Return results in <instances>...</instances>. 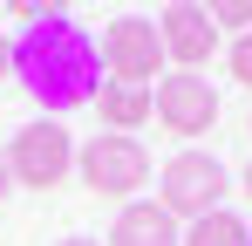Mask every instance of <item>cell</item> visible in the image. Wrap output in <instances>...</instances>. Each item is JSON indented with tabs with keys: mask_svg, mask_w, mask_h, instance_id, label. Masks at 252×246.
<instances>
[{
	"mask_svg": "<svg viewBox=\"0 0 252 246\" xmlns=\"http://www.w3.org/2000/svg\"><path fill=\"white\" fill-rule=\"evenodd\" d=\"M184 246H246V226H239L232 212H205V219L184 233Z\"/></svg>",
	"mask_w": 252,
	"mask_h": 246,
	"instance_id": "cell-10",
	"label": "cell"
},
{
	"mask_svg": "<svg viewBox=\"0 0 252 246\" xmlns=\"http://www.w3.org/2000/svg\"><path fill=\"white\" fill-rule=\"evenodd\" d=\"M7 76H14V41L0 35V82H7Z\"/></svg>",
	"mask_w": 252,
	"mask_h": 246,
	"instance_id": "cell-14",
	"label": "cell"
},
{
	"mask_svg": "<svg viewBox=\"0 0 252 246\" xmlns=\"http://www.w3.org/2000/svg\"><path fill=\"white\" fill-rule=\"evenodd\" d=\"M75 164H82L89 192H102V199H129V192L150 178V151H143L136 137H123V130H102V137H89L82 151H75Z\"/></svg>",
	"mask_w": 252,
	"mask_h": 246,
	"instance_id": "cell-2",
	"label": "cell"
},
{
	"mask_svg": "<svg viewBox=\"0 0 252 246\" xmlns=\"http://www.w3.org/2000/svg\"><path fill=\"white\" fill-rule=\"evenodd\" d=\"M62 246H95V240H62Z\"/></svg>",
	"mask_w": 252,
	"mask_h": 246,
	"instance_id": "cell-16",
	"label": "cell"
},
{
	"mask_svg": "<svg viewBox=\"0 0 252 246\" xmlns=\"http://www.w3.org/2000/svg\"><path fill=\"white\" fill-rule=\"evenodd\" d=\"M14 192V164H7V151H0V199Z\"/></svg>",
	"mask_w": 252,
	"mask_h": 246,
	"instance_id": "cell-15",
	"label": "cell"
},
{
	"mask_svg": "<svg viewBox=\"0 0 252 246\" xmlns=\"http://www.w3.org/2000/svg\"><path fill=\"white\" fill-rule=\"evenodd\" d=\"M7 164H14V185L48 192V185H62V178H68L75 144H68V130H62V123H48V117H41V123H21V130H14Z\"/></svg>",
	"mask_w": 252,
	"mask_h": 246,
	"instance_id": "cell-3",
	"label": "cell"
},
{
	"mask_svg": "<svg viewBox=\"0 0 252 246\" xmlns=\"http://www.w3.org/2000/svg\"><path fill=\"white\" fill-rule=\"evenodd\" d=\"M246 246H252V226H246Z\"/></svg>",
	"mask_w": 252,
	"mask_h": 246,
	"instance_id": "cell-18",
	"label": "cell"
},
{
	"mask_svg": "<svg viewBox=\"0 0 252 246\" xmlns=\"http://www.w3.org/2000/svg\"><path fill=\"white\" fill-rule=\"evenodd\" d=\"M14 76L34 89V103L75 110V103H95V89H102V48H95L68 14H48V21H28V28H21V41H14Z\"/></svg>",
	"mask_w": 252,
	"mask_h": 246,
	"instance_id": "cell-1",
	"label": "cell"
},
{
	"mask_svg": "<svg viewBox=\"0 0 252 246\" xmlns=\"http://www.w3.org/2000/svg\"><path fill=\"white\" fill-rule=\"evenodd\" d=\"M246 192H252V171H246Z\"/></svg>",
	"mask_w": 252,
	"mask_h": 246,
	"instance_id": "cell-17",
	"label": "cell"
},
{
	"mask_svg": "<svg viewBox=\"0 0 252 246\" xmlns=\"http://www.w3.org/2000/svg\"><path fill=\"white\" fill-rule=\"evenodd\" d=\"M232 76H239V82L252 89V28H246L239 41H232Z\"/></svg>",
	"mask_w": 252,
	"mask_h": 246,
	"instance_id": "cell-12",
	"label": "cell"
},
{
	"mask_svg": "<svg viewBox=\"0 0 252 246\" xmlns=\"http://www.w3.org/2000/svg\"><path fill=\"white\" fill-rule=\"evenodd\" d=\"M95 117L109 123V130H123L129 137V123H143L150 117V82H102V89H95Z\"/></svg>",
	"mask_w": 252,
	"mask_h": 246,
	"instance_id": "cell-9",
	"label": "cell"
},
{
	"mask_svg": "<svg viewBox=\"0 0 252 246\" xmlns=\"http://www.w3.org/2000/svg\"><path fill=\"white\" fill-rule=\"evenodd\" d=\"M95 48H102V69L116 82H150L164 69V35H157V21H136V14L109 21V35L95 41Z\"/></svg>",
	"mask_w": 252,
	"mask_h": 246,
	"instance_id": "cell-6",
	"label": "cell"
},
{
	"mask_svg": "<svg viewBox=\"0 0 252 246\" xmlns=\"http://www.w3.org/2000/svg\"><path fill=\"white\" fill-rule=\"evenodd\" d=\"M7 7H14L21 21H48V14H62L68 0H7Z\"/></svg>",
	"mask_w": 252,
	"mask_h": 246,
	"instance_id": "cell-13",
	"label": "cell"
},
{
	"mask_svg": "<svg viewBox=\"0 0 252 246\" xmlns=\"http://www.w3.org/2000/svg\"><path fill=\"white\" fill-rule=\"evenodd\" d=\"M150 117L164 123V130H177V137H205L211 123H218V89L198 69H177V76H164L150 89Z\"/></svg>",
	"mask_w": 252,
	"mask_h": 246,
	"instance_id": "cell-4",
	"label": "cell"
},
{
	"mask_svg": "<svg viewBox=\"0 0 252 246\" xmlns=\"http://www.w3.org/2000/svg\"><path fill=\"white\" fill-rule=\"evenodd\" d=\"M205 14L218 21V28H239V35L252 28V0H205Z\"/></svg>",
	"mask_w": 252,
	"mask_h": 246,
	"instance_id": "cell-11",
	"label": "cell"
},
{
	"mask_svg": "<svg viewBox=\"0 0 252 246\" xmlns=\"http://www.w3.org/2000/svg\"><path fill=\"white\" fill-rule=\"evenodd\" d=\"M225 185H232V178H225V164H218V158L184 151V158L164 164V199H157V205H164L170 219H177V212H184V219H205V212H218Z\"/></svg>",
	"mask_w": 252,
	"mask_h": 246,
	"instance_id": "cell-5",
	"label": "cell"
},
{
	"mask_svg": "<svg viewBox=\"0 0 252 246\" xmlns=\"http://www.w3.org/2000/svg\"><path fill=\"white\" fill-rule=\"evenodd\" d=\"M157 35H164V55L177 62V69H205L211 48H218V21H211L198 0H177V7H164Z\"/></svg>",
	"mask_w": 252,
	"mask_h": 246,
	"instance_id": "cell-7",
	"label": "cell"
},
{
	"mask_svg": "<svg viewBox=\"0 0 252 246\" xmlns=\"http://www.w3.org/2000/svg\"><path fill=\"white\" fill-rule=\"evenodd\" d=\"M109 246H184V240H177V219L164 205H123L109 226Z\"/></svg>",
	"mask_w": 252,
	"mask_h": 246,
	"instance_id": "cell-8",
	"label": "cell"
}]
</instances>
